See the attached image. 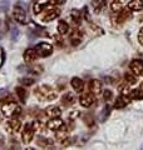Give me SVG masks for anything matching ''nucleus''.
<instances>
[{
    "label": "nucleus",
    "mask_w": 143,
    "mask_h": 150,
    "mask_svg": "<svg viewBox=\"0 0 143 150\" xmlns=\"http://www.w3.org/2000/svg\"><path fill=\"white\" fill-rule=\"evenodd\" d=\"M34 95L39 101L48 103V101L55 100L56 96H58V93H56V90L53 86L46 85V84H41V85H38L34 89Z\"/></svg>",
    "instance_id": "nucleus-1"
},
{
    "label": "nucleus",
    "mask_w": 143,
    "mask_h": 150,
    "mask_svg": "<svg viewBox=\"0 0 143 150\" xmlns=\"http://www.w3.org/2000/svg\"><path fill=\"white\" fill-rule=\"evenodd\" d=\"M1 112L5 118H9V119L16 118V116L20 115L21 108H20V105H18L16 103L13 101V100L5 101L1 104Z\"/></svg>",
    "instance_id": "nucleus-2"
},
{
    "label": "nucleus",
    "mask_w": 143,
    "mask_h": 150,
    "mask_svg": "<svg viewBox=\"0 0 143 150\" xmlns=\"http://www.w3.org/2000/svg\"><path fill=\"white\" fill-rule=\"evenodd\" d=\"M44 11H45L44 16L41 18L43 23H50V21L55 20V19L60 15V9L54 6V4H51V3L44 9Z\"/></svg>",
    "instance_id": "nucleus-3"
},
{
    "label": "nucleus",
    "mask_w": 143,
    "mask_h": 150,
    "mask_svg": "<svg viewBox=\"0 0 143 150\" xmlns=\"http://www.w3.org/2000/svg\"><path fill=\"white\" fill-rule=\"evenodd\" d=\"M34 134H35V131H34V129H33L31 123L25 124V125H24V129H23V133H21V140H23V143L25 144V145L30 144L31 140L34 139Z\"/></svg>",
    "instance_id": "nucleus-4"
},
{
    "label": "nucleus",
    "mask_w": 143,
    "mask_h": 150,
    "mask_svg": "<svg viewBox=\"0 0 143 150\" xmlns=\"http://www.w3.org/2000/svg\"><path fill=\"white\" fill-rule=\"evenodd\" d=\"M34 49L36 51L38 56H40V58L50 56L51 53H53V46H51L49 43H39V44H36V46Z\"/></svg>",
    "instance_id": "nucleus-5"
},
{
    "label": "nucleus",
    "mask_w": 143,
    "mask_h": 150,
    "mask_svg": "<svg viewBox=\"0 0 143 150\" xmlns=\"http://www.w3.org/2000/svg\"><path fill=\"white\" fill-rule=\"evenodd\" d=\"M20 129H21V123L16 118L9 119L5 123V130H6V133L10 134V135H14V134L19 133Z\"/></svg>",
    "instance_id": "nucleus-6"
},
{
    "label": "nucleus",
    "mask_w": 143,
    "mask_h": 150,
    "mask_svg": "<svg viewBox=\"0 0 143 150\" xmlns=\"http://www.w3.org/2000/svg\"><path fill=\"white\" fill-rule=\"evenodd\" d=\"M132 18V10H129L128 8H123L121 11H118L117 14V16L113 19V21H114V24H117V25H122V24H124L126 21H128L129 19Z\"/></svg>",
    "instance_id": "nucleus-7"
},
{
    "label": "nucleus",
    "mask_w": 143,
    "mask_h": 150,
    "mask_svg": "<svg viewBox=\"0 0 143 150\" xmlns=\"http://www.w3.org/2000/svg\"><path fill=\"white\" fill-rule=\"evenodd\" d=\"M13 16L19 23V24L26 25L28 18H26V11H25V9H24V8L16 5L15 8H14V10H13Z\"/></svg>",
    "instance_id": "nucleus-8"
},
{
    "label": "nucleus",
    "mask_w": 143,
    "mask_h": 150,
    "mask_svg": "<svg viewBox=\"0 0 143 150\" xmlns=\"http://www.w3.org/2000/svg\"><path fill=\"white\" fill-rule=\"evenodd\" d=\"M95 101V95L93 93H84L83 95H80L79 98V104L83 108H89L93 105V103Z\"/></svg>",
    "instance_id": "nucleus-9"
},
{
    "label": "nucleus",
    "mask_w": 143,
    "mask_h": 150,
    "mask_svg": "<svg viewBox=\"0 0 143 150\" xmlns=\"http://www.w3.org/2000/svg\"><path fill=\"white\" fill-rule=\"evenodd\" d=\"M68 137H69V128L64 124L60 129H58L55 131V139L61 144H66V139H68Z\"/></svg>",
    "instance_id": "nucleus-10"
},
{
    "label": "nucleus",
    "mask_w": 143,
    "mask_h": 150,
    "mask_svg": "<svg viewBox=\"0 0 143 150\" xmlns=\"http://www.w3.org/2000/svg\"><path fill=\"white\" fill-rule=\"evenodd\" d=\"M83 41V33L78 30V29H75L70 33V35H69V43L73 45V46H77L79 45L80 43Z\"/></svg>",
    "instance_id": "nucleus-11"
},
{
    "label": "nucleus",
    "mask_w": 143,
    "mask_h": 150,
    "mask_svg": "<svg viewBox=\"0 0 143 150\" xmlns=\"http://www.w3.org/2000/svg\"><path fill=\"white\" fill-rule=\"evenodd\" d=\"M88 88H89V91L93 93L94 95H99L103 90V84L101 80H98V79H93V80L89 81Z\"/></svg>",
    "instance_id": "nucleus-12"
},
{
    "label": "nucleus",
    "mask_w": 143,
    "mask_h": 150,
    "mask_svg": "<svg viewBox=\"0 0 143 150\" xmlns=\"http://www.w3.org/2000/svg\"><path fill=\"white\" fill-rule=\"evenodd\" d=\"M129 69L133 74L137 75V76H142L143 75V62L142 60H138V59L133 60L129 65Z\"/></svg>",
    "instance_id": "nucleus-13"
},
{
    "label": "nucleus",
    "mask_w": 143,
    "mask_h": 150,
    "mask_svg": "<svg viewBox=\"0 0 143 150\" xmlns=\"http://www.w3.org/2000/svg\"><path fill=\"white\" fill-rule=\"evenodd\" d=\"M50 4V0H35L34 5H33V13L35 15H39L40 13L44 11V9Z\"/></svg>",
    "instance_id": "nucleus-14"
},
{
    "label": "nucleus",
    "mask_w": 143,
    "mask_h": 150,
    "mask_svg": "<svg viewBox=\"0 0 143 150\" xmlns=\"http://www.w3.org/2000/svg\"><path fill=\"white\" fill-rule=\"evenodd\" d=\"M131 100L132 99L128 95H126V94H122V95H119L116 99L114 108H116V109H122V108H124V106H127L128 104H129Z\"/></svg>",
    "instance_id": "nucleus-15"
},
{
    "label": "nucleus",
    "mask_w": 143,
    "mask_h": 150,
    "mask_svg": "<svg viewBox=\"0 0 143 150\" xmlns=\"http://www.w3.org/2000/svg\"><path fill=\"white\" fill-rule=\"evenodd\" d=\"M63 120L60 118H51L49 121L46 123V128L51 130V131H56L58 129H60L61 126H63Z\"/></svg>",
    "instance_id": "nucleus-16"
},
{
    "label": "nucleus",
    "mask_w": 143,
    "mask_h": 150,
    "mask_svg": "<svg viewBox=\"0 0 143 150\" xmlns=\"http://www.w3.org/2000/svg\"><path fill=\"white\" fill-rule=\"evenodd\" d=\"M36 56H38V54H36L35 49H26L23 54V59L26 64H29V63L34 62V60L36 59Z\"/></svg>",
    "instance_id": "nucleus-17"
},
{
    "label": "nucleus",
    "mask_w": 143,
    "mask_h": 150,
    "mask_svg": "<svg viewBox=\"0 0 143 150\" xmlns=\"http://www.w3.org/2000/svg\"><path fill=\"white\" fill-rule=\"evenodd\" d=\"M70 85H72V88H73V90L75 93H82L84 90V81L82 80V79H79V78H73L72 79Z\"/></svg>",
    "instance_id": "nucleus-18"
},
{
    "label": "nucleus",
    "mask_w": 143,
    "mask_h": 150,
    "mask_svg": "<svg viewBox=\"0 0 143 150\" xmlns=\"http://www.w3.org/2000/svg\"><path fill=\"white\" fill-rule=\"evenodd\" d=\"M75 103V95L73 93H65L63 96H61V104L64 106H70Z\"/></svg>",
    "instance_id": "nucleus-19"
},
{
    "label": "nucleus",
    "mask_w": 143,
    "mask_h": 150,
    "mask_svg": "<svg viewBox=\"0 0 143 150\" xmlns=\"http://www.w3.org/2000/svg\"><path fill=\"white\" fill-rule=\"evenodd\" d=\"M127 8L132 11H141L143 9V0H131Z\"/></svg>",
    "instance_id": "nucleus-20"
},
{
    "label": "nucleus",
    "mask_w": 143,
    "mask_h": 150,
    "mask_svg": "<svg viewBox=\"0 0 143 150\" xmlns=\"http://www.w3.org/2000/svg\"><path fill=\"white\" fill-rule=\"evenodd\" d=\"M126 3H127V0H113L112 4H111V10H112L113 13L121 11L122 9L124 8Z\"/></svg>",
    "instance_id": "nucleus-21"
},
{
    "label": "nucleus",
    "mask_w": 143,
    "mask_h": 150,
    "mask_svg": "<svg viewBox=\"0 0 143 150\" xmlns=\"http://www.w3.org/2000/svg\"><path fill=\"white\" fill-rule=\"evenodd\" d=\"M128 96H129L132 100H142L143 99V91L139 88L138 89H131L129 93H128Z\"/></svg>",
    "instance_id": "nucleus-22"
},
{
    "label": "nucleus",
    "mask_w": 143,
    "mask_h": 150,
    "mask_svg": "<svg viewBox=\"0 0 143 150\" xmlns=\"http://www.w3.org/2000/svg\"><path fill=\"white\" fill-rule=\"evenodd\" d=\"M70 19H72V21H73L74 24L79 25L80 21H82V11L77 10V9H73V10L70 11Z\"/></svg>",
    "instance_id": "nucleus-23"
},
{
    "label": "nucleus",
    "mask_w": 143,
    "mask_h": 150,
    "mask_svg": "<svg viewBox=\"0 0 143 150\" xmlns=\"http://www.w3.org/2000/svg\"><path fill=\"white\" fill-rule=\"evenodd\" d=\"M46 114L49 118H59L61 115V110L58 106H50L46 109Z\"/></svg>",
    "instance_id": "nucleus-24"
},
{
    "label": "nucleus",
    "mask_w": 143,
    "mask_h": 150,
    "mask_svg": "<svg viewBox=\"0 0 143 150\" xmlns=\"http://www.w3.org/2000/svg\"><path fill=\"white\" fill-rule=\"evenodd\" d=\"M56 30H58V33L60 35H65L66 33L69 31V25L68 23H66L65 20H60L58 23V25H56Z\"/></svg>",
    "instance_id": "nucleus-25"
},
{
    "label": "nucleus",
    "mask_w": 143,
    "mask_h": 150,
    "mask_svg": "<svg viewBox=\"0 0 143 150\" xmlns=\"http://www.w3.org/2000/svg\"><path fill=\"white\" fill-rule=\"evenodd\" d=\"M107 0H92V6L94 9L95 13H101L103 10V8L106 6Z\"/></svg>",
    "instance_id": "nucleus-26"
},
{
    "label": "nucleus",
    "mask_w": 143,
    "mask_h": 150,
    "mask_svg": "<svg viewBox=\"0 0 143 150\" xmlns=\"http://www.w3.org/2000/svg\"><path fill=\"white\" fill-rule=\"evenodd\" d=\"M15 94H16L18 99L20 100L21 104H24V103L26 101V90H25V89H24L23 86H18V88H15Z\"/></svg>",
    "instance_id": "nucleus-27"
},
{
    "label": "nucleus",
    "mask_w": 143,
    "mask_h": 150,
    "mask_svg": "<svg viewBox=\"0 0 143 150\" xmlns=\"http://www.w3.org/2000/svg\"><path fill=\"white\" fill-rule=\"evenodd\" d=\"M124 80L128 85H134L137 83V75H134L133 73H126L124 74Z\"/></svg>",
    "instance_id": "nucleus-28"
},
{
    "label": "nucleus",
    "mask_w": 143,
    "mask_h": 150,
    "mask_svg": "<svg viewBox=\"0 0 143 150\" xmlns=\"http://www.w3.org/2000/svg\"><path fill=\"white\" fill-rule=\"evenodd\" d=\"M31 125H33V129H34L35 133H40V131L44 129V124L39 120H35L34 123H31Z\"/></svg>",
    "instance_id": "nucleus-29"
},
{
    "label": "nucleus",
    "mask_w": 143,
    "mask_h": 150,
    "mask_svg": "<svg viewBox=\"0 0 143 150\" xmlns=\"http://www.w3.org/2000/svg\"><path fill=\"white\" fill-rule=\"evenodd\" d=\"M38 145H39L40 148H46V146H49V145H51V142L46 138H39L38 139Z\"/></svg>",
    "instance_id": "nucleus-30"
},
{
    "label": "nucleus",
    "mask_w": 143,
    "mask_h": 150,
    "mask_svg": "<svg viewBox=\"0 0 143 150\" xmlns=\"http://www.w3.org/2000/svg\"><path fill=\"white\" fill-rule=\"evenodd\" d=\"M20 84H21V85H26V86L33 85V84H34V79H31V78H24V79H20Z\"/></svg>",
    "instance_id": "nucleus-31"
},
{
    "label": "nucleus",
    "mask_w": 143,
    "mask_h": 150,
    "mask_svg": "<svg viewBox=\"0 0 143 150\" xmlns=\"http://www.w3.org/2000/svg\"><path fill=\"white\" fill-rule=\"evenodd\" d=\"M113 98V93L109 90V89H107V90H104L103 91V99L106 100V101H109Z\"/></svg>",
    "instance_id": "nucleus-32"
},
{
    "label": "nucleus",
    "mask_w": 143,
    "mask_h": 150,
    "mask_svg": "<svg viewBox=\"0 0 143 150\" xmlns=\"http://www.w3.org/2000/svg\"><path fill=\"white\" fill-rule=\"evenodd\" d=\"M109 111H111V108H109L108 105L106 106V108H104V110H103V112H102V120H104V119H106V116H108L109 115Z\"/></svg>",
    "instance_id": "nucleus-33"
},
{
    "label": "nucleus",
    "mask_w": 143,
    "mask_h": 150,
    "mask_svg": "<svg viewBox=\"0 0 143 150\" xmlns=\"http://www.w3.org/2000/svg\"><path fill=\"white\" fill-rule=\"evenodd\" d=\"M138 41H139V44L143 46V26L141 28L139 33H138Z\"/></svg>",
    "instance_id": "nucleus-34"
},
{
    "label": "nucleus",
    "mask_w": 143,
    "mask_h": 150,
    "mask_svg": "<svg viewBox=\"0 0 143 150\" xmlns=\"http://www.w3.org/2000/svg\"><path fill=\"white\" fill-rule=\"evenodd\" d=\"M51 4H54V5H61V4L65 3V0H50Z\"/></svg>",
    "instance_id": "nucleus-35"
},
{
    "label": "nucleus",
    "mask_w": 143,
    "mask_h": 150,
    "mask_svg": "<svg viewBox=\"0 0 143 150\" xmlns=\"http://www.w3.org/2000/svg\"><path fill=\"white\" fill-rule=\"evenodd\" d=\"M78 115H79V111H77V110H75V111H72V112H70V116H69V119H70V120H73V119H75V118H77Z\"/></svg>",
    "instance_id": "nucleus-36"
},
{
    "label": "nucleus",
    "mask_w": 143,
    "mask_h": 150,
    "mask_svg": "<svg viewBox=\"0 0 143 150\" xmlns=\"http://www.w3.org/2000/svg\"><path fill=\"white\" fill-rule=\"evenodd\" d=\"M139 89H141V90H142V91H143V83H142V84H141V86H139Z\"/></svg>",
    "instance_id": "nucleus-37"
}]
</instances>
